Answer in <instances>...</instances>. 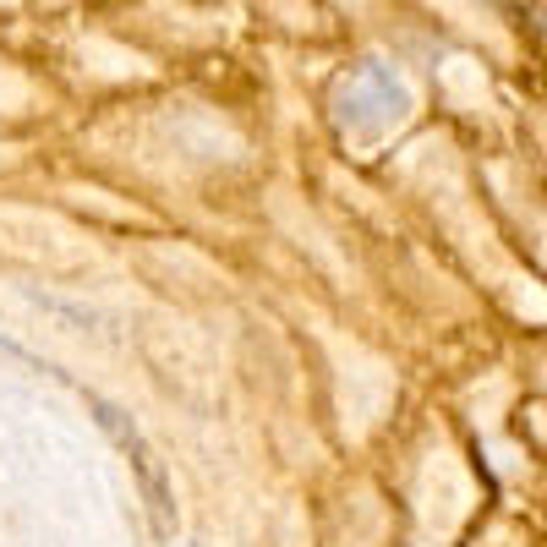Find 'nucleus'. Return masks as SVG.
<instances>
[{
    "label": "nucleus",
    "mask_w": 547,
    "mask_h": 547,
    "mask_svg": "<svg viewBox=\"0 0 547 547\" xmlns=\"http://www.w3.org/2000/svg\"><path fill=\"white\" fill-rule=\"evenodd\" d=\"M0 247L17 252V258H33L44 269H61V263H77L83 247L77 236L50 214H22V208H0Z\"/></svg>",
    "instance_id": "nucleus-1"
}]
</instances>
